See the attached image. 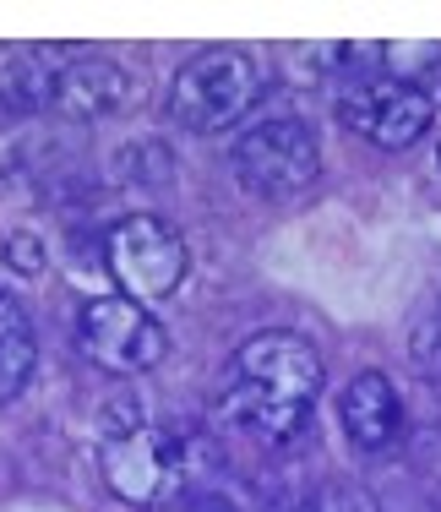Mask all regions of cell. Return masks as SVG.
<instances>
[{"label": "cell", "mask_w": 441, "mask_h": 512, "mask_svg": "<svg viewBox=\"0 0 441 512\" xmlns=\"http://www.w3.org/2000/svg\"><path fill=\"white\" fill-rule=\"evenodd\" d=\"M322 355L300 333H256L235 349L218 387V404L240 431L262 442H294L311 425L316 393H322Z\"/></svg>", "instance_id": "obj_1"}, {"label": "cell", "mask_w": 441, "mask_h": 512, "mask_svg": "<svg viewBox=\"0 0 441 512\" xmlns=\"http://www.w3.org/2000/svg\"><path fill=\"white\" fill-rule=\"evenodd\" d=\"M6 82L22 109H49L66 120H104L126 104V66L104 50H77V44L33 50L28 66L6 71Z\"/></svg>", "instance_id": "obj_2"}, {"label": "cell", "mask_w": 441, "mask_h": 512, "mask_svg": "<svg viewBox=\"0 0 441 512\" xmlns=\"http://www.w3.org/2000/svg\"><path fill=\"white\" fill-rule=\"evenodd\" d=\"M256 99H262V71H256V60L245 50H235V44H213V50H196L175 71L169 115H175V126L196 131V137H218V131L240 126L256 109Z\"/></svg>", "instance_id": "obj_3"}, {"label": "cell", "mask_w": 441, "mask_h": 512, "mask_svg": "<svg viewBox=\"0 0 441 512\" xmlns=\"http://www.w3.org/2000/svg\"><path fill=\"white\" fill-rule=\"evenodd\" d=\"M229 164H235L245 197L284 202V197H300L322 175V142L305 120H262V126L240 131Z\"/></svg>", "instance_id": "obj_4"}, {"label": "cell", "mask_w": 441, "mask_h": 512, "mask_svg": "<svg viewBox=\"0 0 441 512\" xmlns=\"http://www.w3.org/2000/svg\"><path fill=\"white\" fill-rule=\"evenodd\" d=\"M77 344H82V355L109 376H142L169 355L164 322L126 295L88 300V306H82V322H77Z\"/></svg>", "instance_id": "obj_5"}, {"label": "cell", "mask_w": 441, "mask_h": 512, "mask_svg": "<svg viewBox=\"0 0 441 512\" xmlns=\"http://www.w3.org/2000/svg\"><path fill=\"white\" fill-rule=\"evenodd\" d=\"M104 480L126 507H164L186 485V447L164 425H126L104 442Z\"/></svg>", "instance_id": "obj_6"}, {"label": "cell", "mask_w": 441, "mask_h": 512, "mask_svg": "<svg viewBox=\"0 0 441 512\" xmlns=\"http://www.w3.org/2000/svg\"><path fill=\"white\" fill-rule=\"evenodd\" d=\"M109 273L126 289V300H169L186 284V240L153 213H131L109 229Z\"/></svg>", "instance_id": "obj_7"}, {"label": "cell", "mask_w": 441, "mask_h": 512, "mask_svg": "<svg viewBox=\"0 0 441 512\" xmlns=\"http://www.w3.org/2000/svg\"><path fill=\"white\" fill-rule=\"evenodd\" d=\"M338 120L349 131H360L365 142L398 153V148H409V142H420L425 131H431L436 99L409 77H365L338 99Z\"/></svg>", "instance_id": "obj_8"}, {"label": "cell", "mask_w": 441, "mask_h": 512, "mask_svg": "<svg viewBox=\"0 0 441 512\" xmlns=\"http://www.w3.org/2000/svg\"><path fill=\"white\" fill-rule=\"evenodd\" d=\"M338 420H343V436H349L360 453H382L392 436L403 431V398L382 371H365L343 387Z\"/></svg>", "instance_id": "obj_9"}, {"label": "cell", "mask_w": 441, "mask_h": 512, "mask_svg": "<svg viewBox=\"0 0 441 512\" xmlns=\"http://www.w3.org/2000/svg\"><path fill=\"white\" fill-rule=\"evenodd\" d=\"M39 371V338H33L28 311L17 306V295L0 289V404L22 393Z\"/></svg>", "instance_id": "obj_10"}]
</instances>
